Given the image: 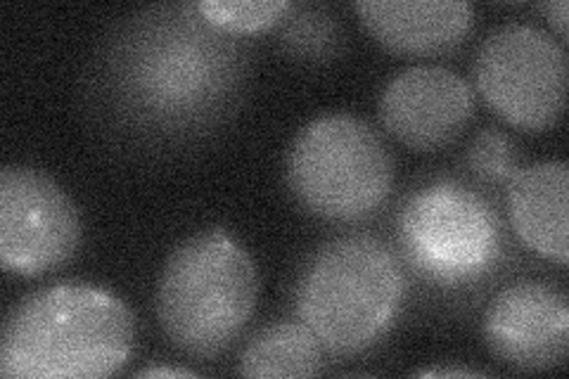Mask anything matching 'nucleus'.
<instances>
[{"instance_id": "nucleus-2", "label": "nucleus", "mask_w": 569, "mask_h": 379, "mask_svg": "<svg viewBox=\"0 0 569 379\" xmlns=\"http://www.w3.org/2000/svg\"><path fill=\"white\" fill-rule=\"evenodd\" d=\"M136 316L123 299L88 282H60L17 301L0 335L8 379L112 377L136 349Z\"/></svg>"}, {"instance_id": "nucleus-11", "label": "nucleus", "mask_w": 569, "mask_h": 379, "mask_svg": "<svg viewBox=\"0 0 569 379\" xmlns=\"http://www.w3.org/2000/svg\"><path fill=\"white\" fill-rule=\"evenodd\" d=\"M361 22L380 46L399 56H439L466 41L475 10L462 0H359Z\"/></svg>"}, {"instance_id": "nucleus-10", "label": "nucleus", "mask_w": 569, "mask_h": 379, "mask_svg": "<svg viewBox=\"0 0 569 379\" xmlns=\"http://www.w3.org/2000/svg\"><path fill=\"white\" fill-rule=\"evenodd\" d=\"M472 114V86L458 71L439 64L403 69L380 96L382 126L406 148L418 152L449 146Z\"/></svg>"}, {"instance_id": "nucleus-14", "label": "nucleus", "mask_w": 569, "mask_h": 379, "mask_svg": "<svg viewBox=\"0 0 569 379\" xmlns=\"http://www.w3.org/2000/svg\"><path fill=\"white\" fill-rule=\"evenodd\" d=\"M295 6L288 0H202L200 14L209 24L226 33H254L269 29Z\"/></svg>"}, {"instance_id": "nucleus-9", "label": "nucleus", "mask_w": 569, "mask_h": 379, "mask_svg": "<svg viewBox=\"0 0 569 379\" xmlns=\"http://www.w3.org/2000/svg\"><path fill=\"white\" fill-rule=\"evenodd\" d=\"M482 330L501 363L520 370L558 368L569 353V301L556 285L520 280L491 299Z\"/></svg>"}, {"instance_id": "nucleus-5", "label": "nucleus", "mask_w": 569, "mask_h": 379, "mask_svg": "<svg viewBox=\"0 0 569 379\" xmlns=\"http://www.w3.org/2000/svg\"><path fill=\"white\" fill-rule=\"evenodd\" d=\"M284 173L301 207L337 223L368 219L395 186L385 140L368 121L347 112L309 121L292 140Z\"/></svg>"}, {"instance_id": "nucleus-7", "label": "nucleus", "mask_w": 569, "mask_h": 379, "mask_svg": "<svg viewBox=\"0 0 569 379\" xmlns=\"http://www.w3.org/2000/svg\"><path fill=\"white\" fill-rule=\"evenodd\" d=\"M399 235L408 259L447 285L475 280L501 251V223L485 197L460 183H435L406 202Z\"/></svg>"}, {"instance_id": "nucleus-6", "label": "nucleus", "mask_w": 569, "mask_h": 379, "mask_svg": "<svg viewBox=\"0 0 569 379\" xmlns=\"http://www.w3.org/2000/svg\"><path fill=\"white\" fill-rule=\"evenodd\" d=\"M477 93L515 129L546 131L567 102V50L548 31L525 22L493 29L472 64Z\"/></svg>"}, {"instance_id": "nucleus-15", "label": "nucleus", "mask_w": 569, "mask_h": 379, "mask_svg": "<svg viewBox=\"0 0 569 379\" xmlns=\"http://www.w3.org/2000/svg\"><path fill=\"white\" fill-rule=\"evenodd\" d=\"M288 14H284V20L290 22L282 29V41L295 52V56L326 58L328 52L337 46L340 31H337L332 17H326L318 10H305V8H299V17H288Z\"/></svg>"}, {"instance_id": "nucleus-16", "label": "nucleus", "mask_w": 569, "mask_h": 379, "mask_svg": "<svg viewBox=\"0 0 569 379\" xmlns=\"http://www.w3.org/2000/svg\"><path fill=\"white\" fill-rule=\"evenodd\" d=\"M468 161L472 171L487 180H510V176L520 169L518 148L512 138L496 129H487L475 138Z\"/></svg>"}, {"instance_id": "nucleus-17", "label": "nucleus", "mask_w": 569, "mask_h": 379, "mask_svg": "<svg viewBox=\"0 0 569 379\" xmlns=\"http://www.w3.org/2000/svg\"><path fill=\"white\" fill-rule=\"evenodd\" d=\"M541 12H546L548 22L556 27V31L560 36V43L565 46V41H567V14H569L567 0H556V3H543Z\"/></svg>"}, {"instance_id": "nucleus-4", "label": "nucleus", "mask_w": 569, "mask_h": 379, "mask_svg": "<svg viewBox=\"0 0 569 379\" xmlns=\"http://www.w3.org/2000/svg\"><path fill=\"white\" fill-rule=\"evenodd\" d=\"M257 301V263L221 228L178 245L157 285L159 325L178 351L194 358L219 356L233 345L254 316Z\"/></svg>"}, {"instance_id": "nucleus-13", "label": "nucleus", "mask_w": 569, "mask_h": 379, "mask_svg": "<svg viewBox=\"0 0 569 379\" xmlns=\"http://www.w3.org/2000/svg\"><path fill=\"white\" fill-rule=\"evenodd\" d=\"M323 370V347L301 320H280L259 330L240 353L244 377H316Z\"/></svg>"}, {"instance_id": "nucleus-19", "label": "nucleus", "mask_w": 569, "mask_h": 379, "mask_svg": "<svg viewBox=\"0 0 569 379\" xmlns=\"http://www.w3.org/2000/svg\"><path fill=\"white\" fill-rule=\"evenodd\" d=\"M138 377H198V372L183 370V368H167V366H154L140 370Z\"/></svg>"}, {"instance_id": "nucleus-3", "label": "nucleus", "mask_w": 569, "mask_h": 379, "mask_svg": "<svg viewBox=\"0 0 569 379\" xmlns=\"http://www.w3.org/2000/svg\"><path fill=\"white\" fill-rule=\"evenodd\" d=\"M406 297L399 257L372 235L320 247L301 270L295 309L323 351L356 356L391 330Z\"/></svg>"}, {"instance_id": "nucleus-18", "label": "nucleus", "mask_w": 569, "mask_h": 379, "mask_svg": "<svg viewBox=\"0 0 569 379\" xmlns=\"http://www.w3.org/2000/svg\"><path fill=\"white\" fill-rule=\"evenodd\" d=\"M418 377H485V372L466 368H425L416 372Z\"/></svg>"}, {"instance_id": "nucleus-1", "label": "nucleus", "mask_w": 569, "mask_h": 379, "mask_svg": "<svg viewBox=\"0 0 569 379\" xmlns=\"http://www.w3.org/2000/svg\"><path fill=\"white\" fill-rule=\"evenodd\" d=\"M236 33L209 24L198 6L150 12L117 46V83L136 112L192 126L221 112L240 81Z\"/></svg>"}, {"instance_id": "nucleus-12", "label": "nucleus", "mask_w": 569, "mask_h": 379, "mask_svg": "<svg viewBox=\"0 0 569 379\" xmlns=\"http://www.w3.org/2000/svg\"><path fill=\"white\" fill-rule=\"evenodd\" d=\"M508 211L520 240L543 259L569 261V169L565 161H539L508 180Z\"/></svg>"}, {"instance_id": "nucleus-8", "label": "nucleus", "mask_w": 569, "mask_h": 379, "mask_svg": "<svg viewBox=\"0 0 569 379\" xmlns=\"http://www.w3.org/2000/svg\"><path fill=\"white\" fill-rule=\"evenodd\" d=\"M79 207L46 171L10 164L0 171V263L14 276H43L77 255Z\"/></svg>"}]
</instances>
